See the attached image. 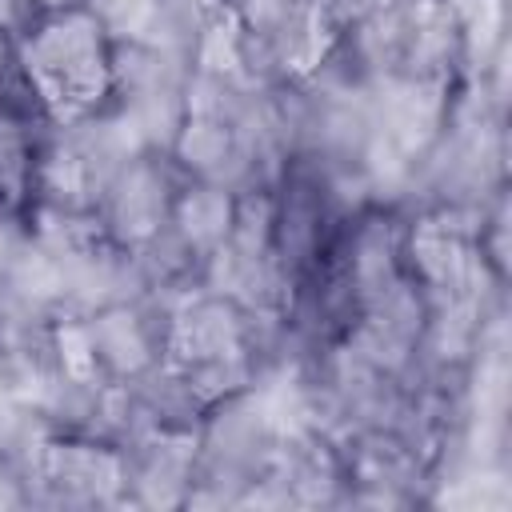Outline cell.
I'll use <instances>...</instances> for the list:
<instances>
[{"label": "cell", "instance_id": "cell-1", "mask_svg": "<svg viewBox=\"0 0 512 512\" xmlns=\"http://www.w3.org/2000/svg\"><path fill=\"white\" fill-rule=\"evenodd\" d=\"M100 20L88 12H60L40 24L28 44V72L52 104L84 108L100 100L108 84V60Z\"/></svg>", "mask_w": 512, "mask_h": 512}]
</instances>
